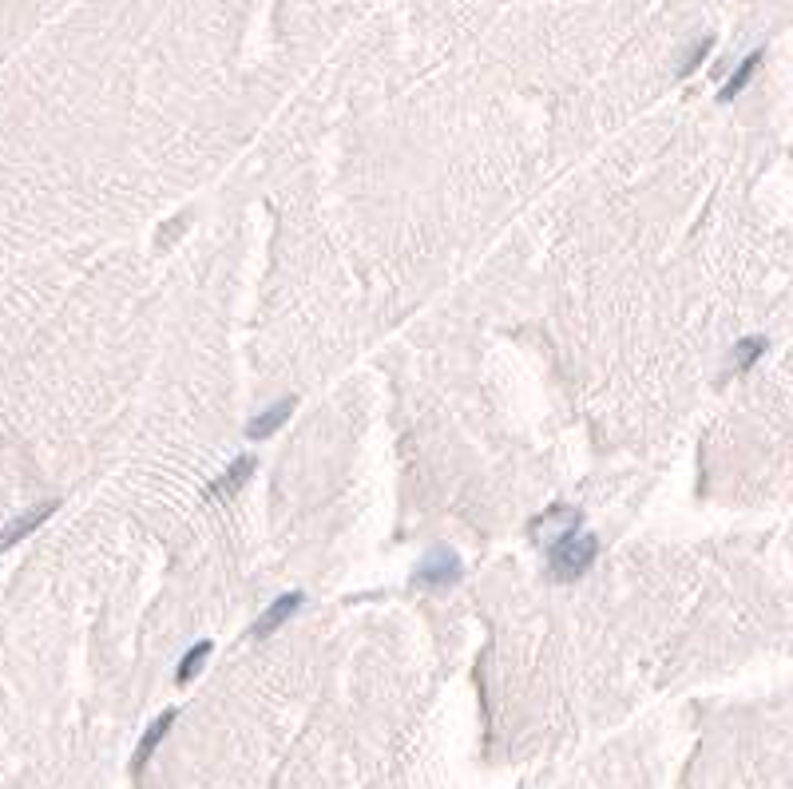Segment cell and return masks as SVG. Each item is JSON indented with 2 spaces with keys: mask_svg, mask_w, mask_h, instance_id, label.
I'll return each instance as SVG.
<instances>
[{
  "mask_svg": "<svg viewBox=\"0 0 793 789\" xmlns=\"http://www.w3.org/2000/svg\"><path fill=\"white\" fill-rule=\"evenodd\" d=\"M595 552H599V540H595V536H587V532H564V536L552 544V552H548V571H552V579L575 583V579L591 567Z\"/></svg>",
  "mask_w": 793,
  "mask_h": 789,
  "instance_id": "obj_1",
  "label": "cell"
},
{
  "mask_svg": "<svg viewBox=\"0 0 793 789\" xmlns=\"http://www.w3.org/2000/svg\"><path fill=\"white\" fill-rule=\"evenodd\" d=\"M421 587H449L460 579V560H456L453 552H445V548H433L421 567H417V575H413Z\"/></svg>",
  "mask_w": 793,
  "mask_h": 789,
  "instance_id": "obj_2",
  "label": "cell"
},
{
  "mask_svg": "<svg viewBox=\"0 0 793 789\" xmlns=\"http://www.w3.org/2000/svg\"><path fill=\"white\" fill-rule=\"evenodd\" d=\"M56 508H60V504H56V500H48V504H40V508H28L24 516H16L8 528H0V552L16 548L24 536H32V532H36V528H40V524H44V520L56 512Z\"/></svg>",
  "mask_w": 793,
  "mask_h": 789,
  "instance_id": "obj_3",
  "label": "cell"
},
{
  "mask_svg": "<svg viewBox=\"0 0 793 789\" xmlns=\"http://www.w3.org/2000/svg\"><path fill=\"white\" fill-rule=\"evenodd\" d=\"M302 603H306V595H302V591H294V595H282L278 603H270V607L262 611V619L254 623V635H258V639H262V635H274L282 623H290V619L298 615V607H302Z\"/></svg>",
  "mask_w": 793,
  "mask_h": 789,
  "instance_id": "obj_4",
  "label": "cell"
},
{
  "mask_svg": "<svg viewBox=\"0 0 793 789\" xmlns=\"http://www.w3.org/2000/svg\"><path fill=\"white\" fill-rule=\"evenodd\" d=\"M294 409H298V397H282L278 405H270L266 413H258V417L246 425V437H254V441H258V437H270V433H278V429H282V425L294 417Z\"/></svg>",
  "mask_w": 793,
  "mask_h": 789,
  "instance_id": "obj_5",
  "label": "cell"
},
{
  "mask_svg": "<svg viewBox=\"0 0 793 789\" xmlns=\"http://www.w3.org/2000/svg\"><path fill=\"white\" fill-rule=\"evenodd\" d=\"M250 476H254V456H238L227 472L211 484V500H227V496H234Z\"/></svg>",
  "mask_w": 793,
  "mask_h": 789,
  "instance_id": "obj_6",
  "label": "cell"
},
{
  "mask_svg": "<svg viewBox=\"0 0 793 789\" xmlns=\"http://www.w3.org/2000/svg\"><path fill=\"white\" fill-rule=\"evenodd\" d=\"M171 722H175V710H163V714H159V718L147 726V734H143V742H139V754H135V770H143V766H147V758L155 754V746L167 738Z\"/></svg>",
  "mask_w": 793,
  "mask_h": 789,
  "instance_id": "obj_7",
  "label": "cell"
},
{
  "mask_svg": "<svg viewBox=\"0 0 793 789\" xmlns=\"http://www.w3.org/2000/svg\"><path fill=\"white\" fill-rule=\"evenodd\" d=\"M758 64H762V52H750V56H746V64H742V68L730 76V84L718 92V100H722V104H726V100H734V96L750 84V76H754V68H758Z\"/></svg>",
  "mask_w": 793,
  "mask_h": 789,
  "instance_id": "obj_8",
  "label": "cell"
},
{
  "mask_svg": "<svg viewBox=\"0 0 793 789\" xmlns=\"http://www.w3.org/2000/svg\"><path fill=\"white\" fill-rule=\"evenodd\" d=\"M207 655H211V643H199V647H191L187 655H183V663H179V671H175V682L179 686H187L191 678L203 671V663H207Z\"/></svg>",
  "mask_w": 793,
  "mask_h": 789,
  "instance_id": "obj_9",
  "label": "cell"
},
{
  "mask_svg": "<svg viewBox=\"0 0 793 789\" xmlns=\"http://www.w3.org/2000/svg\"><path fill=\"white\" fill-rule=\"evenodd\" d=\"M762 353H766V338L738 341V349H734V369H750V365H754Z\"/></svg>",
  "mask_w": 793,
  "mask_h": 789,
  "instance_id": "obj_10",
  "label": "cell"
},
{
  "mask_svg": "<svg viewBox=\"0 0 793 789\" xmlns=\"http://www.w3.org/2000/svg\"><path fill=\"white\" fill-rule=\"evenodd\" d=\"M710 48H714V40H710V36H706V40H702V44H698V48H694V56H690V60H686V64H682V76H690V72H694V68H698V64H702V60H706V52H710Z\"/></svg>",
  "mask_w": 793,
  "mask_h": 789,
  "instance_id": "obj_11",
  "label": "cell"
}]
</instances>
